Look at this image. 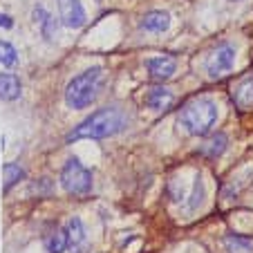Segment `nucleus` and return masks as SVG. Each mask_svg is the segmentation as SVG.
Here are the masks:
<instances>
[{
    "instance_id": "obj_5",
    "label": "nucleus",
    "mask_w": 253,
    "mask_h": 253,
    "mask_svg": "<svg viewBox=\"0 0 253 253\" xmlns=\"http://www.w3.org/2000/svg\"><path fill=\"white\" fill-rule=\"evenodd\" d=\"M233 63H235V47L231 43H220L206 56L204 70L211 79H222L224 74L231 72Z\"/></svg>"
},
{
    "instance_id": "obj_7",
    "label": "nucleus",
    "mask_w": 253,
    "mask_h": 253,
    "mask_svg": "<svg viewBox=\"0 0 253 253\" xmlns=\"http://www.w3.org/2000/svg\"><path fill=\"white\" fill-rule=\"evenodd\" d=\"M148 74L153 81H168V79L175 74L177 70V61L175 56H168V54H162V56L148 58Z\"/></svg>"
},
{
    "instance_id": "obj_8",
    "label": "nucleus",
    "mask_w": 253,
    "mask_h": 253,
    "mask_svg": "<svg viewBox=\"0 0 253 253\" xmlns=\"http://www.w3.org/2000/svg\"><path fill=\"white\" fill-rule=\"evenodd\" d=\"M172 103H175V94H172L170 90H166V87H162V85L150 87L148 94H146V105H148L153 112L168 110Z\"/></svg>"
},
{
    "instance_id": "obj_16",
    "label": "nucleus",
    "mask_w": 253,
    "mask_h": 253,
    "mask_svg": "<svg viewBox=\"0 0 253 253\" xmlns=\"http://www.w3.org/2000/svg\"><path fill=\"white\" fill-rule=\"evenodd\" d=\"M224 244L229 249V253H253V242L242 235H226Z\"/></svg>"
},
{
    "instance_id": "obj_15",
    "label": "nucleus",
    "mask_w": 253,
    "mask_h": 253,
    "mask_svg": "<svg viewBox=\"0 0 253 253\" xmlns=\"http://www.w3.org/2000/svg\"><path fill=\"white\" fill-rule=\"evenodd\" d=\"M65 235H67V244L70 247H77L85 240V229H83V222L79 217H72L65 226Z\"/></svg>"
},
{
    "instance_id": "obj_10",
    "label": "nucleus",
    "mask_w": 253,
    "mask_h": 253,
    "mask_svg": "<svg viewBox=\"0 0 253 253\" xmlns=\"http://www.w3.org/2000/svg\"><path fill=\"white\" fill-rule=\"evenodd\" d=\"M141 27L146 29V32H166V29L170 27V14L162 11V9L148 11V14H143V18H141Z\"/></svg>"
},
{
    "instance_id": "obj_4",
    "label": "nucleus",
    "mask_w": 253,
    "mask_h": 253,
    "mask_svg": "<svg viewBox=\"0 0 253 253\" xmlns=\"http://www.w3.org/2000/svg\"><path fill=\"white\" fill-rule=\"evenodd\" d=\"M61 186L70 195L83 197L92 191V172L90 168H85L77 157H72L65 162L61 170Z\"/></svg>"
},
{
    "instance_id": "obj_17",
    "label": "nucleus",
    "mask_w": 253,
    "mask_h": 253,
    "mask_svg": "<svg viewBox=\"0 0 253 253\" xmlns=\"http://www.w3.org/2000/svg\"><path fill=\"white\" fill-rule=\"evenodd\" d=\"M2 175H5V184H2L5 193L9 191L11 186H16L20 179H25V170H23V166H18V164H5Z\"/></svg>"
},
{
    "instance_id": "obj_14",
    "label": "nucleus",
    "mask_w": 253,
    "mask_h": 253,
    "mask_svg": "<svg viewBox=\"0 0 253 253\" xmlns=\"http://www.w3.org/2000/svg\"><path fill=\"white\" fill-rule=\"evenodd\" d=\"M67 247H70V244H67V235L63 229H54L52 233L45 238V249H47V253H65Z\"/></svg>"
},
{
    "instance_id": "obj_19",
    "label": "nucleus",
    "mask_w": 253,
    "mask_h": 253,
    "mask_svg": "<svg viewBox=\"0 0 253 253\" xmlns=\"http://www.w3.org/2000/svg\"><path fill=\"white\" fill-rule=\"evenodd\" d=\"M204 202V184H202V177H195V184H193V193H191V209H197V206Z\"/></svg>"
},
{
    "instance_id": "obj_13",
    "label": "nucleus",
    "mask_w": 253,
    "mask_h": 253,
    "mask_svg": "<svg viewBox=\"0 0 253 253\" xmlns=\"http://www.w3.org/2000/svg\"><path fill=\"white\" fill-rule=\"evenodd\" d=\"M34 23H39L41 32H43V36H45L47 41L54 39V34H56V20H54L52 16H49L41 5L34 9Z\"/></svg>"
},
{
    "instance_id": "obj_3",
    "label": "nucleus",
    "mask_w": 253,
    "mask_h": 253,
    "mask_svg": "<svg viewBox=\"0 0 253 253\" xmlns=\"http://www.w3.org/2000/svg\"><path fill=\"white\" fill-rule=\"evenodd\" d=\"M101 81H103V70L101 67H90L74 77L65 87V103L72 110H83L87 105L94 103L99 94Z\"/></svg>"
},
{
    "instance_id": "obj_1",
    "label": "nucleus",
    "mask_w": 253,
    "mask_h": 253,
    "mask_svg": "<svg viewBox=\"0 0 253 253\" xmlns=\"http://www.w3.org/2000/svg\"><path fill=\"white\" fill-rule=\"evenodd\" d=\"M128 126V117L121 108L110 105L92 112L87 119H83L77 128L67 134V141H79V139H108L112 134H119Z\"/></svg>"
},
{
    "instance_id": "obj_2",
    "label": "nucleus",
    "mask_w": 253,
    "mask_h": 253,
    "mask_svg": "<svg viewBox=\"0 0 253 253\" xmlns=\"http://www.w3.org/2000/svg\"><path fill=\"white\" fill-rule=\"evenodd\" d=\"M177 121H179V126H182L188 134L204 137V134L211 132V128H213L215 121H217V103H215L213 99H209V96L195 99L179 110Z\"/></svg>"
},
{
    "instance_id": "obj_6",
    "label": "nucleus",
    "mask_w": 253,
    "mask_h": 253,
    "mask_svg": "<svg viewBox=\"0 0 253 253\" xmlns=\"http://www.w3.org/2000/svg\"><path fill=\"white\" fill-rule=\"evenodd\" d=\"M58 14H61V23L70 29H79L85 25V9L81 0H58Z\"/></svg>"
},
{
    "instance_id": "obj_20",
    "label": "nucleus",
    "mask_w": 253,
    "mask_h": 253,
    "mask_svg": "<svg viewBox=\"0 0 253 253\" xmlns=\"http://www.w3.org/2000/svg\"><path fill=\"white\" fill-rule=\"evenodd\" d=\"M0 27H5V29L14 27V20H11L7 14H0Z\"/></svg>"
},
{
    "instance_id": "obj_11",
    "label": "nucleus",
    "mask_w": 253,
    "mask_h": 253,
    "mask_svg": "<svg viewBox=\"0 0 253 253\" xmlns=\"http://www.w3.org/2000/svg\"><path fill=\"white\" fill-rule=\"evenodd\" d=\"M233 101L240 110H249L253 108V77H244L242 81L235 85L233 90Z\"/></svg>"
},
{
    "instance_id": "obj_18",
    "label": "nucleus",
    "mask_w": 253,
    "mask_h": 253,
    "mask_svg": "<svg viewBox=\"0 0 253 253\" xmlns=\"http://www.w3.org/2000/svg\"><path fill=\"white\" fill-rule=\"evenodd\" d=\"M18 63V52L11 43L7 41H0V65H7V67H14Z\"/></svg>"
},
{
    "instance_id": "obj_12",
    "label": "nucleus",
    "mask_w": 253,
    "mask_h": 253,
    "mask_svg": "<svg viewBox=\"0 0 253 253\" xmlns=\"http://www.w3.org/2000/svg\"><path fill=\"white\" fill-rule=\"evenodd\" d=\"M20 96V79L11 72H0V99L16 101Z\"/></svg>"
},
{
    "instance_id": "obj_9",
    "label": "nucleus",
    "mask_w": 253,
    "mask_h": 253,
    "mask_svg": "<svg viewBox=\"0 0 253 253\" xmlns=\"http://www.w3.org/2000/svg\"><path fill=\"white\" fill-rule=\"evenodd\" d=\"M226 148H229V139H226V134L215 132L213 137H209L200 146V153L204 155V157H209V159H217V157H222V155L226 153Z\"/></svg>"
}]
</instances>
